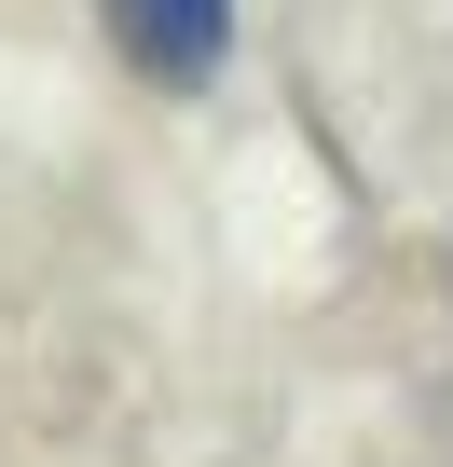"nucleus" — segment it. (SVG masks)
I'll use <instances>...</instances> for the list:
<instances>
[{
	"label": "nucleus",
	"mask_w": 453,
	"mask_h": 467,
	"mask_svg": "<svg viewBox=\"0 0 453 467\" xmlns=\"http://www.w3.org/2000/svg\"><path fill=\"white\" fill-rule=\"evenodd\" d=\"M97 15H110L124 69L165 83V97H206L220 69H234V0H97Z\"/></svg>",
	"instance_id": "f257e3e1"
}]
</instances>
